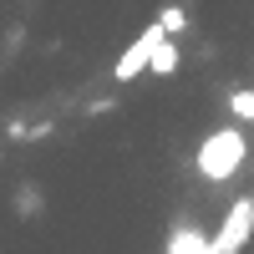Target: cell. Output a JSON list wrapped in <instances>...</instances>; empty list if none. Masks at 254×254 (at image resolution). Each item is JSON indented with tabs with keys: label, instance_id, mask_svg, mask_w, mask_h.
I'll return each mask as SVG.
<instances>
[{
	"label": "cell",
	"instance_id": "1",
	"mask_svg": "<svg viewBox=\"0 0 254 254\" xmlns=\"http://www.w3.org/2000/svg\"><path fill=\"white\" fill-rule=\"evenodd\" d=\"M239 163H244V132H239V127H219L214 137H203V147H198V173L208 183L234 178Z\"/></svg>",
	"mask_w": 254,
	"mask_h": 254
},
{
	"label": "cell",
	"instance_id": "2",
	"mask_svg": "<svg viewBox=\"0 0 254 254\" xmlns=\"http://www.w3.org/2000/svg\"><path fill=\"white\" fill-rule=\"evenodd\" d=\"M249 234H254V193H244V198L229 203V214H224L219 234H214V249L219 254H239L249 244Z\"/></svg>",
	"mask_w": 254,
	"mask_h": 254
},
{
	"label": "cell",
	"instance_id": "3",
	"mask_svg": "<svg viewBox=\"0 0 254 254\" xmlns=\"http://www.w3.org/2000/svg\"><path fill=\"white\" fill-rule=\"evenodd\" d=\"M163 36H168V31H163L158 20H153V26H147V31H142V36L132 41V46H127V51L117 56V66H112V76H117V81H132L137 71H147V61H153V46H158Z\"/></svg>",
	"mask_w": 254,
	"mask_h": 254
},
{
	"label": "cell",
	"instance_id": "4",
	"mask_svg": "<svg viewBox=\"0 0 254 254\" xmlns=\"http://www.w3.org/2000/svg\"><path fill=\"white\" fill-rule=\"evenodd\" d=\"M168 254H219V249H214V239H208L198 224H178L173 239H168Z\"/></svg>",
	"mask_w": 254,
	"mask_h": 254
},
{
	"label": "cell",
	"instance_id": "5",
	"mask_svg": "<svg viewBox=\"0 0 254 254\" xmlns=\"http://www.w3.org/2000/svg\"><path fill=\"white\" fill-rule=\"evenodd\" d=\"M147 71H158V76L178 71V46H173V36H163L158 46H153V61H147Z\"/></svg>",
	"mask_w": 254,
	"mask_h": 254
},
{
	"label": "cell",
	"instance_id": "6",
	"mask_svg": "<svg viewBox=\"0 0 254 254\" xmlns=\"http://www.w3.org/2000/svg\"><path fill=\"white\" fill-rule=\"evenodd\" d=\"M229 112H234L239 122H254V87H239L234 97H229Z\"/></svg>",
	"mask_w": 254,
	"mask_h": 254
},
{
	"label": "cell",
	"instance_id": "7",
	"mask_svg": "<svg viewBox=\"0 0 254 254\" xmlns=\"http://www.w3.org/2000/svg\"><path fill=\"white\" fill-rule=\"evenodd\" d=\"M158 26H163V31H168V36H178V31H183V26H188V15H183V5H168V10H163V15H158Z\"/></svg>",
	"mask_w": 254,
	"mask_h": 254
},
{
	"label": "cell",
	"instance_id": "8",
	"mask_svg": "<svg viewBox=\"0 0 254 254\" xmlns=\"http://www.w3.org/2000/svg\"><path fill=\"white\" fill-rule=\"evenodd\" d=\"M15 208H20V214H26V219H31V214H36V208H41V193H36V188H31V183H26V188H20V193H15Z\"/></svg>",
	"mask_w": 254,
	"mask_h": 254
}]
</instances>
